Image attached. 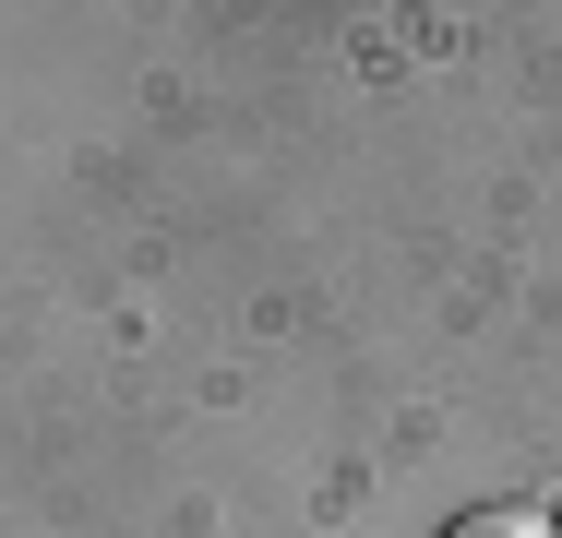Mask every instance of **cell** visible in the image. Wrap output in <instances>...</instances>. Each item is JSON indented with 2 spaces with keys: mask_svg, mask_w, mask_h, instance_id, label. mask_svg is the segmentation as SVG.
<instances>
[{
  "mask_svg": "<svg viewBox=\"0 0 562 538\" xmlns=\"http://www.w3.org/2000/svg\"><path fill=\"white\" fill-rule=\"evenodd\" d=\"M443 538H562V527L539 515V503H467V515H454Z\"/></svg>",
  "mask_w": 562,
  "mask_h": 538,
  "instance_id": "6da1fadb",
  "label": "cell"
}]
</instances>
